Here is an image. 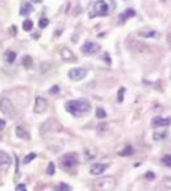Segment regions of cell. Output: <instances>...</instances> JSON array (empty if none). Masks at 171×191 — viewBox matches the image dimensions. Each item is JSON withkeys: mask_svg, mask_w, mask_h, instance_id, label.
Listing matches in <instances>:
<instances>
[{"mask_svg": "<svg viewBox=\"0 0 171 191\" xmlns=\"http://www.w3.org/2000/svg\"><path fill=\"white\" fill-rule=\"evenodd\" d=\"M165 138H167V131L163 130V131H155L153 133V140L156 141H161Z\"/></svg>", "mask_w": 171, "mask_h": 191, "instance_id": "cell-19", "label": "cell"}, {"mask_svg": "<svg viewBox=\"0 0 171 191\" xmlns=\"http://www.w3.org/2000/svg\"><path fill=\"white\" fill-rule=\"evenodd\" d=\"M78 163V157L77 154L70 152V153H65L63 157L59 159V164H60V168L64 169V171H70L73 169Z\"/></svg>", "mask_w": 171, "mask_h": 191, "instance_id": "cell-3", "label": "cell"}, {"mask_svg": "<svg viewBox=\"0 0 171 191\" xmlns=\"http://www.w3.org/2000/svg\"><path fill=\"white\" fill-rule=\"evenodd\" d=\"M158 34L160 33L157 31H153V30H142L138 32V36L146 37V38H157Z\"/></svg>", "mask_w": 171, "mask_h": 191, "instance_id": "cell-11", "label": "cell"}, {"mask_svg": "<svg viewBox=\"0 0 171 191\" xmlns=\"http://www.w3.org/2000/svg\"><path fill=\"white\" fill-rule=\"evenodd\" d=\"M161 162L165 166L170 167L171 168V154H166V155H163V157L161 158Z\"/></svg>", "mask_w": 171, "mask_h": 191, "instance_id": "cell-23", "label": "cell"}, {"mask_svg": "<svg viewBox=\"0 0 171 191\" xmlns=\"http://www.w3.org/2000/svg\"><path fill=\"white\" fill-rule=\"evenodd\" d=\"M24 187H26V186L23 185V183H20V185L17 186V190H18V191H22V190H24Z\"/></svg>", "mask_w": 171, "mask_h": 191, "instance_id": "cell-33", "label": "cell"}, {"mask_svg": "<svg viewBox=\"0 0 171 191\" xmlns=\"http://www.w3.org/2000/svg\"><path fill=\"white\" fill-rule=\"evenodd\" d=\"M46 173L49 176H53L55 173V164L53 163V162H50L49 166H47V169H46Z\"/></svg>", "mask_w": 171, "mask_h": 191, "instance_id": "cell-25", "label": "cell"}, {"mask_svg": "<svg viewBox=\"0 0 171 191\" xmlns=\"http://www.w3.org/2000/svg\"><path fill=\"white\" fill-rule=\"evenodd\" d=\"M54 191H72V186H69L68 183L60 182L58 185L54 186Z\"/></svg>", "mask_w": 171, "mask_h": 191, "instance_id": "cell-18", "label": "cell"}, {"mask_svg": "<svg viewBox=\"0 0 171 191\" xmlns=\"http://www.w3.org/2000/svg\"><path fill=\"white\" fill-rule=\"evenodd\" d=\"M171 125V117H161V116H156L152 118L151 126L157 129V127H163V126H169Z\"/></svg>", "mask_w": 171, "mask_h": 191, "instance_id": "cell-9", "label": "cell"}, {"mask_svg": "<svg viewBox=\"0 0 171 191\" xmlns=\"http://www.w3.org/2000/svg\"><path fill=\"white\" fill-rule=\"evenodd\" d=\"M16 135H17L18 138L24 139V140H30V139H31V138H30V134H28L22 126H17V127H16Z\"/></svg>", "mask_w": 171, "mask_h": 191, "instance_id": "cell-16", "label": "cell"}, {"mask_svg": "<svg viewBox=\"0 0 171 191\" xmlns=\"http://www.w3.org/2000/svg\"><path fill=\"white\" fill-rule=\"evenodd\" d=\"M58 92H59V87H58V86H54L51 89L49 90V93H50V94H56Z\"/></svg>", "mask_w": 171, "mask_h": 191, "instance_id": "cell-30", "label": "cell"}, {"mask_svg": "<svg viewBox=\"0 0 171 191\" xmlns=\"http://www.w3.org/2000/svg\"><path fill=\"white\" fill-rule=\"evenodd\" d=\"M33 10V6L31 3H23L22 6H20V16H28V14H31V12Z\"/></svg>", "mask_w": 171, "mask_h": 191, "instance_id": "cell-15", "label": "cell"}, {"mask_svg": "<svg viewBox=\"0 0 171 191\" xmlns=\"http://www.w3.org/2000/svg\"><path fill=\"white\" fill-rule=\"evenodd\" d=\"M0 111H2L5 116H9V117L16 116V108H14L13 103L8 98H2V100H0Z\"/></svg>", "mask_w": 171, "mask_h": 191, "instance_id": "cell-5", "label": "cell"}, {"mask_svg": "<svg viewBox=\"0 0 171 191\" xmlns=\"http://www.w3.org/2000/svg\"><path fill=\"white\" fill-rule=\"evenodd\" d=\"M144 177H146L147 180H149V181H152V180H155V179H156V176H155V173H153V172H149V171H148V172H146V173H144Z\"/></svg>", "mask_w": 171, "mask_h": 191, "instance_id": "cell-29", "label": "cell"}, {"mask_svg": "<svg viewBox=\"0 0 171 191\" xmlns=\"http://www.w3.org/2000/svg\"><path fill=\"white\" fill-rule=\"evenodd\" d=\"M61 58L65 60V61H75L77 60V58L74 56V54L69 50V48H67V47H64V48H61Z\"/></svg>", "mask_w": 171, "mask_h": 191, "instance_id": "cell-13", "label": "cell"}, {"mask_svg": "<svg viewBox=\"0 0 171 191\" xmlns=\"http://www.w3.org/2000/svg\"><path fill=\"white\" fill-rule=\"evenodd\" d=\"M22 26H23V30H24L26 32H30L32 28H33V22H32L31 19H26Z\"/></svg>", "mask_w": 171, "mask_h": 191, "instance_id": "cell-21", "label": "cell"}, {"mask_svg": "<svg viewBox=\"0 0 171 191\" xmlns=\"http://www.w3.org/2000/svg\"><path fill=\"white\" fill-rule=\"evenodd\" d=\"M35 158H36V154H35V153H30V154H27V155H26V158L23 159V163H24V164H28V163H30L31 161H33Z\"/></svg>", "mask_w": 171, "mask_h": 191, "instance_id": "cell-26", "label": "cell"}, {"mask_svg": "<svg viewBox=\"0 0 171 191\" xmlns=\"http://www.w3.org/2000/svg\"><path fill=\"white\" fill-rule=\"evenodd\" d=\"M49 26V19L47 18H41L38 20V27L40 28H46Z\"/></svg>", "mask_w": 171, "mask_h": 191, "instance_id": "cell-28", "label": "cell"}, {"mask_svg": "<svg viewBox=\"0 0 171 191\" xmlns=\"http://www.w3.org/2000/svg\"><path fill=\"white\" fill-rule=\"evenodd\" d=\"M134 16H137L135 10H133V9H126V10H124L122 14H120V23H125L128 19L133 18Z\"/></svg>", "mask_w": 171, "mask_h": 191, "instance_id": "cell-12", "label": "cell"}, {"mask_svg": "<svg viewBox=\"0 0 171 191\" xmlns=\"http://www.w3.org/2000/svg\"><path fill=\"white\" fill-rule=\"evenodd\" d=\"M12 163V158L8 153H5L3 150H0V166L3 167H6Z\"/></svg>", "mask_w": 171, "mask_h": 191, "instance_id": "cell-14", "label": "cell"}, {"mask_svg": "<svg viewBox=\"0 0 171 191\" xmlns=\"http://www.w3.org/2000/svg\"><path fill=\"white\" fill-rule=\"evenodd\" d=\"M81 50L86 55H93V54H96V52H98L100 50H101V46H100L98 44H96V42L87 41V42H84L83 44Z\"/></svg>", "mask_w": 171, "mask_h": 191, "instance_id": "cell-7", "label": "cell"}, {"mask_svg": "<svg viewBox=\"0 0 171 191\" xmlns=\"http://www.w3.org/2000/svg\"><path fill=\"white\" fill-rule=\"evenodd\" d=\"M124 92H125V88L124 87H122V88L119 89V93H118V102L119 103H122L123 100H124Z\"/></svg>", "mask_w": 171, "mask_h": 191, "instance_id": "cell-27", "label": "cell"}, {"mask_svg": "<svg viewBox=\"0 0 171 191\" xmlns=\"http://www.w3.org/2000/svg\"><path fill=\"white\" fill-rule=\"evenodd\" d=\"M104 60L107 61V64H111V60H110V58H109V54H105V55H104Z\"/></svg>", "mask_w": 171, "mask_h": 191, "instance_id": "cell-32", "label": "cell"}, {"mask_svg": "<svg viewBox=\"0 0 171 191\" xmlns=\"http://www.w3.org/2000/svg\"><path fill=\"white\" fill-rule=\"evenodd\" d=\"M109 14V4L106 2H96L92 5V9L89 12V18H95V17H105Z\"/></svg>", "mask_w": 171, "mask_h": 191, "instance_id": "cell-4", "label": "cell"}, {"mask_svg": "<svg viewBox=\"0 0 171 191\" xmlns=\"http://www.w3.org/2000/svg\"><path fill=\"white\" fill-rule=\"evenodd\" d=\"M65 110L70 115L79 117L84 114H88L91 111V104H89V102L84 101V100H72L65 103Z\"/></svg>", "mask_w": 171, "mask_h": 191, "instance_id": "cell-1", "label": "cell"}, {"mask_svg": "<svg viewBox=\"0 0 171 191\" xmlns=\"http://www.w3.org/2000/svg\"><path fill=\"white\" fill-rule=\"evenodd\" d=\"M88 74V70L84 69V68H74V69H70L69 73H68V76L74 82H79L82 79H84L86 76Z\"/></svg>", "mask_w": 171, "mask_h": 191, "instance_id": "cell-6", "label": "cell"}, {"mask_svg": "<svg viewBox=\"0 0 171 191\" xmlns=\"http://www.w3.org/2000/svg\"><path fill=\"white\" fill-rule=\"evenodd\" d=\"M116 186V180L112 176H107V177L98 179L95 183L93 187L96 191H112Z\"/></svg>", "mask_w": 171, "mask_h": 191, "instance_id": "cell-2", "label": "cell"}, {"mask_svg": "<svg viewBox=\"0 0 171 191\" xmlns=\"http://www.w3.org/2000/svg\"><path fill=\"white\" fill-rule=\"evenodd\" d=\"M22 64H23V66L30 68L32 65V58H31V56H28V55H26L23 58V60H22Z\"/></svg>", "mask_w": 171, "mask_h": 191, "instance_id": "cell-24", "label": "cell"}, {"mask_svg": "<svg viewBox=\"0 0 171 191\" xmlns=\"http://www.w3.org/2000/svg\"><path fill=\"white\" fill-rule=\"evenodd\" d=\"M134 153V148L132 145H125L122 150H119L118 154L122 155V157H126V155H132Z\"/></svg>", "mask_w": 171, "mask_h": 191, "instance_id": "cell-17", "label": "cell"}, {"mask_svg": "<svg viewBox=\"0 0 171 191\" xmlns=\"http://www.w3.org/2000/svg\"><path fill=\"white\" fill-rule=\"evenodd\" d=\"M4 58L8 62H14V60H16V52L10 51V50H6L5 54H4Z\"/></svg>", "mask_w": 171, "mask_h": 191, "instance_id": "cell-20", "label": "cell"}, {"mask_svg": "<svg viewBox=\"0 0 171 191\" xmlns=\"http://www.w3.org/2000/svg\"><path fill=\"white\" fill-rule=\"evenodd\" d=\"M5 121H4V120H2V118H0V131H3L4 130V127H5Z\"/></svg>", "mask_w": 171, "mask_h": 191, "instance_id": "cell-31", "label": "cell"}, {"mask_svg": "<svg viewBox=\"0 0 171 191\" xmlns=\"http://www.w3.org/2000/svg\"><path fill=\"white\" fill-rule=\"evenodd\" d=\"M106 169H107V164H104V163H96L89 168V173L93 175V176H98V175H102Z\"/></svg>", "mask_w": 171, "mask_h": 191, "instance_id": "cell-10", "label": "cell"}, {"mask_svg": "<svg viewBox=\"0 0 171 191\" xmlns=\"http://www.w3.org/2000/svg\"><path fill=\"white\" fill-rule=\"evenodd\" d=\"M22 191H26V189H24V190H22Z\"/></svg>", "mask_w": 171, "mask_h": 191, "instance_id": "cell-34", "label": "cell"}, {"mask_svg": "<svg viewBox=\"0 0 171 191\" xmlns=\"http://www.w3.org/2000/svg\"><path fill=\"white\" fill-rule=\"evenodd\" d=\"M96 117L97 118H105V117H107V114H106V111L102 107H97L96 108Z\"/></svg>", "mask_w": 171, "mask_h": 191, "instance_id": "cell-22", "label": "cell"}, {"mask_svg": "<svg viewBox=\"0 0 171 191\" xmlns=\"http://www.w3.org/2000/svg\"><path fill=\"white\" fill-rule=\"evenodd\" d=\"M49 107V104H47V101L45 100L44 97H36V101H35V107H33V111H35V114H44V112H46Z\"/></svg>", "mask_w": 171, "mask_h": 191, "instance_id": "cell-8", "label": "cell"}]
</instances>
